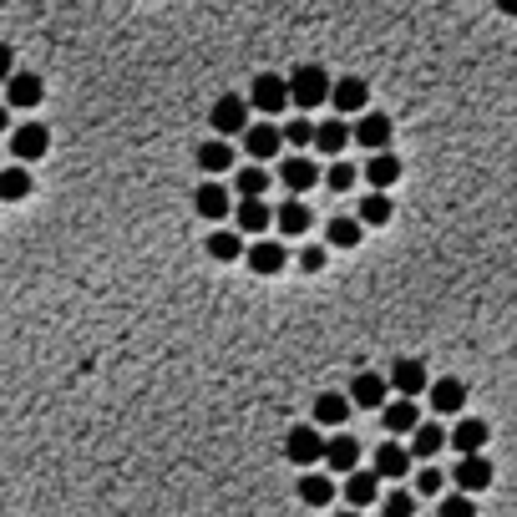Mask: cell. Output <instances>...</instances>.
<instances>
[{"label":"cell","mask_w":517,"mask_h":517,"mask_svg":"<svg viewBox=\"0 0 517 517\" xmlns=\"http://www.w3.org/2000/svg\"><path fill=\"white\" fill-rule=\"evenodd\" d=\"M289 87H294V107H300V112H315V107H325V97L335 92V82L325 77V66H315V61L294 66V71H289Z\"/></svg>","instance_id":"obj_1"},{"label":"cell","mask_w":517,"mask_h":517,"mask_svg":"<svg viewBox=\"0 0 517 517\" xmlns=\"http://www.w3.org/2000/svg\"><path fill=\"white\" fill-rule=\"evenodd\" d=\"M325 431H320V421H310V426H289L284 431V457L294 462V467H320L325 462Z\"/></svg>","instance_id":"obj_2"},{"label":"cell","mask_w":517,"mask_h":517,"mask_svg":"<svg viewBox=\"0 0 517 517\" xmlns=\"http://www.w3.org/2000/svg\"><path fill=\"white\" fill-rule=\"evenodd\" d=\"M249 112H254V102L244 97V92H224L213 102V112H208V122H213V132L218 137H239V132H249L254 122H249Z\"/></svg>","instance_id":"obj_3"},{"label":"cell","mask_w":517,"mask_h":517,"mask_svg":"<svg viewBox=\"0 0 517 517\" xmlns=\"http://www.w3.org/2000/svg\"><path fill=\"white\" fill-rule=\"evenodd\" d=\"M249 102H254V112L279 117V112L294 102V87H289V77H274V71H264V77H254V87H249Z\"/></svg>","instance_id":"obj_4"},{"label":"cell","mask_w":517,"mask_h":517,"mask_svg":"<svg viewBox=\"0 0 517 517\" xmlns=\"http://www.w3.org/2000/svg\"><path fill=\"white\" fill-rule=\"evenodd\" d=\"M492 462H487V452H467V457H457V467H452V487H462V492H487L492 487Z\"/></svg>","instance_id":"obj_5"},{"label":"cell","mask_w":517,"mask_h":517,"mask_svg":"<svg viewBox=\"0 0 517 517\" xmlns=\"http://www.w3.org/2000/svg\"><path fill=\"white\" fill-rule=\"evenodd\" d=\"M284 127H274V122H254L249 132H244V153L254 158V163H274L279 153H284Z\"/></svg>","instance_id":"obj_6"},{"label":"cell","mask_w":517,"mask_h":517,"mask_svg":"<svg viewBox=\"0 0 517 517\" xmlns=\"http://www.w3.org/2000/svg\"><path fill=\"white\" fill-rule=\"evenodd\" d=\"M391 137H396V122H391L386 112H360V122H355V142L365 147V153H386Z\"/></svg>","instance_id":"obj_7"},{"label":"cell","mask_w":517,"mask_h":517,"mask_svg":"<svg viewBox=\"0 0 517 517\" xmlns=\"http://www.w3.org/2000/svg\"><path fill=\"white\" fill-rule=\"evenodd\" d=\"M381 482H386V477H381L376 467H371V472H360V467H355V472H345L340 497H345L350 507H371V502H381Z\"/></svg>","instance_id":"obj_8"},{"label":"cell","mask_w":517,"mask_h":517,"mask_svg":"<svg viewBox=\"0 0 517 517\" xmlns=\"http://www.w3.org/2000/svg\"><path fill=\"white\" fill-rule=\"evenodd\" d=\"M330 102H335V112L340 117H360V112H371L365 102H371V82L365 77H340L335 82V92H330Z\"/></svg>","instance_id":"obj_9"},{"label":"cell","mask_w":517,"mask_h":517,"mask_svg":"<svg viewBox=\"0 0 517 517\" xmlns=\"http://www.w3.org/2000/svg\"><path fill=\"white\" fill-rule=\"evenodd\" d=\"M46 147H51V132H46L41 122H21V127L11 132V153H16L21 163H41Z\"/></svg>","instance_id":"obj_10"},{"label":"cell","mask_w":517,"mask_h":517,"mask_svg":"<svg viewBox=\"0 0 517 517\" xmlns=\"http://www.w3.org/2000/svg\"><path fill=\"white\" fill-rule=\"evenodd\" d=\"M381 421H386L391 436H411V431L421 426V406H416V396H391V401L381 406Z\"/></svg>","instance_id":"obj_11"},{"label":"cell","mask_w":517,"mask_h":517,"mask_svg":"<svg viewBox=\"0 0 517 517\" xmlns=\"http://www.w3.org/2000/svg\"><path fill=\"white\" fill-rule=\"evenodd\" d=\"M426 401H431L436 416H462V406H467V386H462L457 376H441V381H431Z\"/></svg>","instance_id":"obj_12"},{"label":"cell","mask_w":517,"mask_h":517,"mask_svg":"<svg viewBox=\"0 0 517 517\" xmlns=\"http://www.w3.org/2000/svg\"><path fill=\"white\" fill-rule=\"evenodd\" d=\"M487 441H492V426H487L482 416H457V426H452V447H457V457H467V452H487Z\"/></svg>","instance_id":"obj_13"},{"label":"cell","mask_w":517,"mask_h":517,"mask_svg":"<svg viewBox=\"0 0 517 517\" xmlns=\"http://www.w3.org/2000/svg\"><path fill=\"white\" fill-rule=\"evenodd\" d=\"M294 487H300V502H305V507H330V502L340 497V487H335V477H330V467H325V472H315V467H305V477H300V482H294Z\"/></svg>","instance_id":"obj_14"},{"label":"cell","mask_w":517,"mask_h":517,"mask_svg":"<svg viewBox=\"0 0 517 517\" xmlns=\"http://www.w3.org/2000/svg\"><path fill=\"white\" fill-rule=\"evenodd\" d=\"M411 447H401V436H391L386 447H376V472L386 477V482H406V472H411Z\"/></svg>","instance_id":"obj_15"},{"label":"cell","mask_w":517,"mask_h":517,"mask_svg":"<svg viewBox=\"0 0 517 517\" xmlns=\"http://www.w3.org/2000/svg\"><path fill=\"white\" fill-rule=\"evenodd\" d=\"M391 386H396V396H426L431 391L426 360H396L391 365Z\"/></svg>","instance_id":"obj_16"},{"label":"cell","mask_w":517,"mask_h":517,"mask_svg":"<svg viewBox=\"0 0 517 517\" xmlns=\"http://www.w3.org/2000/svg\"><path fill=\"white\" fill-rule=\"evenodd\" d=\"M391 376H376V371H360L355 381H350V401L355 406H386L391 401Z\"/></svg>","instance_id":"obj_17"},{"label":"cell","mask_w":517,"mask_h":517,"mask_svg":"<svg viewBox=\"0 0 517 517\" xmlns=\"http://www.w3.org/2000/svg\"><path fill=\"white\" fill-rule=\"evenodd\" d=\"M279 183H284L289 193H310V188L320 183V168H315L305 153H289V158H284V168H279Z\"/></svg>","instance_id":"obj_18"},{"label":"cell","mask_w":517,"mask_h":517,"mask_svg":"<svg viewBox=\"0 0 517 517\" xmlns=\"http://www.w3.org/2000/svg\"><path fill=\"white\" fill-rule=\"evenodd\" d=\"M310 224H315V213H310V203H300V198H289V203H279V208H274V229H279V234H289V239L310 234Z\"/></svg>","instance_id":"obj_19"},{"label":"cell","mask_w":517,"mask_h":517,"mask_svg":"<svg viewBox=\"0 0 517 517\" xmlns=\"http://www.w3.org/2000/svg\"><path fill=\"white\" fill-rule=\"evenodd\" d=\"M325 467H330V472H340V477L360 467V441H355L350 431H335V436H330V447H325Z\"/></svg>","instance_id":"obj_20"},{"label":"cell","mask_w":517,"mask_h":517,"mask_svg":"<svg viewBox=\"0 0 517 517\" xmlns=\"http://www.w3.org/2000/svg\"><path fill=\"white\" fill-rule=\"evenodd\" d=\"M441 447H452V436H447V426H441V421H421V426L411 431V452H416L421 462H431Z\"/></svg>","instance_id":"obj_21"},{"label":"cell","mask_w":517,"mask_h":517,"mask_svg":"<svg viewBox=\"0 0 517 517\" xmlns=\"http://www.w3.org/2000/svg\"><path fill=\"white\" fill-rule=\"evenodd\" d=\"M203 249H208V259H218V264L249 259V249H244V234H234V229H213V234L203 239Z\"/></svg>","instance_id":"obj_22"},{"label":"cell","mask_w":517,"mask_h":517,"mask_svg":"<svg viewBox=\"0 0 517 517\" xmlns=\"http://www.w3.org/2000/svg\"><path fill=\"white\" fill-rule=\"evenodd\" d=\"M401 158L391 153V147H386V153H371V163H365V183H371V188H396L401 183Z\"/></svg>","instance_id":"obj_23"},{"label":"cell","mask_w":517,"mask_h":517,"mask_svg":"<svg viewBox=\"0 0 517 517\" xmlns=\"http://www.w3.org/2000/svg\"><path fill=\"white\" fill-rule=\"evenodd\" d=\"M284 264H289V249L284 244H269V239H259V244H249V269L254 274H284Z\"/></svg>","instance_id":"obj_24"},{"label":"cell","mask_w":517,"mask_h":517,"mask_svg":"<svg viewBox=\"0 0 517 517\" xmlns=\"http://www.w3.org/2000/svg\"><path fill=\"white\" fill-rule=\"evenodd\" d=\"M239 158H234V142L229 137H208L203 147H198V168L203 173H229Z\"/></svg>","instance_id":"obj_25"},{"label":"cell","mask_w":517,"mask_h":517,"mask_svg":"<svg viewBox=\"0 0 517 517\" xmlns=\"http://www.w3.org/2000/svg\"><path fill=\"white\" fill-rule=\"evenodd\" d=\"M193 208L218 224V218H229V208H239V203H229V188H224V183H203V188L193 193Z\"/></svg>","instance_id":"obj_26"},{"label":"cell","mask_w":517,"mask_h":517,"mask_svg":"<svg viewBox=\"0 0 517 517\" xmlns=\"http://www.w3.org/2000/svg\"><path fill=\"white\" fill-rule=\"evenodd\" d=\"M325 244H335V249L365 244V218H360V213H355V218H330V224H325Z\"/></svg>","instance_id":"obj_27"},{"label":"cell","mask_w":517,"mask_h":517,"mask_svg":"<svg viewBox=\"0 0 517 517\" xmlns=\"http://www.w3.org/2000/svg\"><path fill=\"white\" fill-rule=\"evenodd\" d=\"M234 218H239V234H264V229L274 224V208L259 203V198H244V203L234 208Z\"/></svg>","instance_id":"obj_28"},{"label":"cell","mask_w":517,"mask_h":517,"mask_svg":"<svg viewBox=\"0 0 517 517\" xmlns=\"http://www.w3.org/2000/svg\"><path fill=\"white\" fill-rule=\"evenodd\" d=\"M46 82L31 77V71H11V107H41Z\"/></svg>","instance_id":"obj_29"},{"label":"cell","mask_w":517,"mask_h":517,"mask_svg":"<svg viewBox=\"0 0 517 517\" xmlns=\"http://www.w3.org/2000/svg\"><path fill=\"white\" fill-rule=\"evenodd\" d=\"M350 406H355V401H350V391H345V396H340V391H325V396L315 401V421H320V426H345Z\"/></svg>","instance_id":"obj_30"},{"label":"cell","mask_w":517,"mask_h":517,"mask_svg":"<svg viewBox=\"0 0 517 517\" xmlns=\"http://www.w3.org/2000/svg\"><path fill=\"white\" fill-rule=\"evenodd\" d=\"M391 188H371V198L360 203V218H365V229H381V224H391Z\"/></svg>","instance_id":"obj_31"},{"label":"cell","mask_w":517,"mask_h":517,"mask_svg":"<svg viewBox=\"0 0 517 517\" xmlns=\"http://www.w3.org/2000/svg\"><path fill=\"white\" fill-rule=\"evenodd\" d=\"M350 137H355V127H345V122H320V132H315V147H320L325 158H340Z\"/></svg>","instance_id":"obj_32"},{"label":"cell","mask_w":517,"mask_h":517,"mask_svg":"<svg viewBox=\"0 0 517 517\" xmlns=\"http://www.w3.org/2000/svg\"><path fill=\"white\" fill-rule=\"evenodd\" d=\"M234 188H239V198H264V188H269V173L249 158L244 168H239V178H234Z\"/></svg>","instance_id":"obj_33"},{"label":"cell","mask_w":517,"mask_h":517,"mask_svg":"<svg viewBox=\"0 0 517 517\" xmlns=\"http://www.w3.org/2000/svg\"><path fill=\"white\" fill-rule=\"evenodd\" d=\"M416 497H421V492L396 487V492H386V497H381V512H386V517H416Z\"/></svg>","instance_id":"obj_34"},{"label":"cell","mask_w":517,"mask_h":517,"mask_svg":"<svg viewBox=\"0 0 517 517\" xmlns=\"http://www.w3.org/2000/svg\"><path fill=\"white\" fill-rule=\"evenodd\" d=\"M436 517H477V502H472V492H447L441 497V507H436Z\"/></svg>","instance_id":"obj_35"},{"label":"cell","mask_w":517,"mask_h":517,"mask_svg":"<svg viewBox=\"0 0 517 517\" xmlns=\"http://www.w3.org/2000/svg\"><path fill=\"white\" fill-rule=\"evenodd\" d=\"M0 193H6L11 203L26 198V193H31V173H26V168H6V178H0Z\"/></svg>","instance_id":"obj_36"},{"label":"cell","mask_w":517,"mask_h":517,"mask_svg":"<svg viewBox=\"0 0 517 517\" xmlns=\"http://www.w3.org/2000/svg\"><path fill=\"white\" fill-rule=\"evenodd\" d=\"M355 163H330V173H325V183H330V193H350L355 188Z\"/></svg>","instance_id":"obj_37"},{"label":"cell","mask_w":517,"mask_h":517,"mask_svg":"<svg viewBox=\"0 0 517 517\" xmlns=\"http://www.w3.org/2000/svg\"><path fill=\"white\" fill-rule=\"evenodd\" d=\"M441 487H447V477H441L436 467H421V472H416V492H421V497H447Z\"/></svg>","instance_id":"obj_38"},{"label":"cell","mask_w":517,"mask_h":517,"mask_svg":"<svg viewBox=\"0 0 517 517\" xmlns=\"http://www.w3.org/2000/svg\"><path fill=\"white\" fill-rule=\"evenodd\" d=\"M315 132H320V127H315V122H305V117L284 122V137H289L294 147H310V142H315Z\"/></svg>","instance_id":"obj_39"},{"label":"cell","mask_w":517,"mask_h":517,"mask_svg":"<svg viewBox=\"0 0 517 517\" xmlns=\"http://www.w3.org/2000/svg\"><path fill=\"white\" fill-rule=\"evenodd\" d=\"M300 269H305V274H320V269H325V249H320V244H310V249L300 254Z\"/></svg>","instance_id":"obj_40"},{"label":"cell","mask_w":517,"mask_h":517,"mask_svg":"<svg viewBox=\"0 0 517 517\" xmlns=\"http://www.w3.org/2000/svg\"><path fill=\"white\" fill-rule=\"evenodd\" d=\"M497 11H502V16H512V21H517V0H497Z\"/></svg>","instance_id":"obj_41"},{"label":"cell","mask_w":517,"mask_h":517,"mask_svg":"<svg viewBox=\"0 0 517 517\" xmlns=\"http://www.w3.org/2000/svg\"><path fill=\"white\" fill-rule=\"evenodd\" d=\"M330 517H365V507H345V512H330Z\"/></svg>","instance_id":"obj_42"}]
</instances>
